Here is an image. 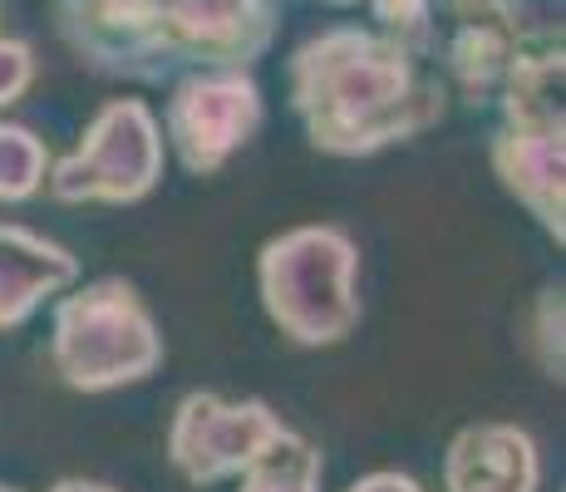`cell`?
<instances>
[{"instance_id":"6da1fadb","label":"cell","mask_w":566,"mask_h":492,"mask_svg":"<svg viewBox=\"0 0 566 492\" xmlns=\"http://www.w3.org/2000/svg\"><path fill=\"white\" fill-rule=\"evenodd\" d=\"M291 114L325 158H375L443 124V80L375 25H325L286 64Z\"/></svg>"},{"instance_id":"7a4b0ae2","label":"cell","mask_w":566,"mask_h":492,"mask_svg":"<svg viewBox=\"0 0 566 492\" xmlns=\"http://www.w3.org/2000/svg\"><path fill=\"white\" fill-rule=\"evenodd\" d=\"M256 291L266 321L291 345L331 349L350 341L365 321L360 247L335 222L276 232L256 257Z\"/></svg>"},{"instance_id":"3957f363","label":"cell","mask_w":566,"mask_h":492,"mask_svg":"<svg viewBox=\"0 0 566 492\" xmlns=\"http://www.w3.org/2000/svg\"><path fill=\"white\" fill-rule=\"evenodd\" d=\"M168 359L158 315L124 276L70 286L50 315V365L64 389L114 394L154 379Z\"/></svg>"},{"instance_id":"277c9868","label":"cell","mask_w":566,"mask_h":492,"mask_svg":"<svg viewBox=\"0 0 566 492\" xmlns=\"http://www.w3.org/2000/svg\"><path fill=\"white\" fill-rule=\"evenodd\" d=\"M168 168L163 124L148 98H108L64 158H50L45 192L64 207H134Z\"/></svg>"},{"instance_id":"5b68a950","label":"cell","mask_w":566,"mask_h":492,"mask_svg":"<svg viewBox=\"0 0 566 492\" xmlns=\"http://www.w3.org/2000/svg\"><path fill=\"white\" fill-rule=\"evenodd\" d=\"M291 423L266 399H227L212 389H192L178 399L168 423V463L188 488H217L242 478L252 463L291 439Z\"/></svg>"},{"instance_id":"8992f818","label":"cell","mask_w":566,"mask_h":492,"mask_svg":"<svg viewBox=\"0 0 566 492\" xmlns=\"http://www.w3.org/2000/svg\"><path fill=\"white\" fill-rule=\"evenodd\" d=\"M542 35L547 30L527 20V0H433L423 64L468 108H483L497 98L517 54Z\"/></svg>"},{"instance_id":"52a82bcc","label":"cell","mask_w":566,"mask_h":492,"mask_svg":"<svg viewBox=\"0 0 566 492\" xmlns=\"http://www.w3.org/2000/svg\"><path fill=\"white\" fill-rule=\"evenodd\" d=\"M266 98L252 70H188L163 104V144L178 153L182 172L212 178L256 138Z\"/></svg>"},{"instance_id":"ba28073f","label":"cell","mask_w":566,"mask_h":492,"mask_svg":"<svg viewBox=\"0 0 566 492\" xmlns=\"http://www.w3.org/2000/svg\"><path fill=\"white\" fill-rule=\"evenodd\" d=\"M163 6L168 0H54V30L84 70L158 84Z\"/></svg>"},{"instance_id":"9c48e42d","label":"cell","mask_w":566,"mask_h":492,"mask_svg":"<svg viewBox=\"0 0 566 492\" xmlns=\"http://www.w3.org/2000/svg\"><path fill=\"white\" fill-rule=\"evenodd\" d=\"M488 163L507 197L527 207V217L566 242V128H517L497 124L488 138Z\"/></svg>"},{"instance_id":"30bf717a","label":"cell","mask_w":566,"mask_h":492,"mask_svg":"<svg viewBox=\"0 0 566 492\" xmlns=\"http://www.w3.org/2000/svg\"><path fill=\"white\" fill-rule=\"evenodd\" d=\"M542 448L522 423H463L443 448V492H537Z\"/></svg>"},{"instance_id":"8fae6325","label":"cell","mask_w":566,"mask_h":492,"mask_svg":"<svg viewBox=\"0 0 566 492\" xmlns=\"http://www.w3.org/2000/svg\"><path fill=\"white\" fill-rule=\"evenodd\" d=\"M80 286V257L64 242L20 222H0V335L20 331L45 301Z\"/></svg>"},{"instance_id":"7c38bea8","label":"cell","mask_w":566,"mask_h":492,"mask_svg":"<svg viewBox=\"0 0 566 492\" xmlns=\"http://www.w3.org/2000/svg\"><path fill=\"white\" fill-rule=\"evenodd\" d=\"M562 84H566V54H562V30L557 35L532 40L507 70L503 90H497V114L503 124L517 128H566L562 118Z\"/></svg>"},{"instance_id":"4fadbf2b","label":"cell","mask_w":566,"mask_h":492,"mask_svg":"<svg viewBox=\"0 0 566 492\" xmlns=\"http://www.w3.org/2000/svg\"><path fill=\"white\" fill-rule=\"evenodd\" d=\"M517 335H522V355L537 365V375L562 385L566 379V291L542 286L532 295V305L517 321Z\"/></svg>"},{"instance_id":"5bb4252c","label":"cell","mask_w":566,"mask_h":492,"mask_svg":"<svg viewBox=\"0 0 566 492\" xmlns=\"http://www.w3.org/2000/svg\"><path fill=\"white\" fill-rule=\"evenodd\" d=\"M50 178V148L30 124L0 118V202L20 207L45 192Z\"/></svg>"},{"instance_id":"9a60e30c","label":"cell","mask_w":566,"mask_h":492,"mask_svg":"<svg viewBox=\"0 0 566 492\" xmlns=\"http://www.w3.org/2000/svg\"><path fill=\"white\" fill-rule=\"evenodd\" d=\"M325 483V458L306 433H291L281 448H271L261 463L242 473L237 492H321Z\"/></svg>"},{"instance_id":"2e32d148","label":"cell","mask_w":566,"mask_h":492,"mask_svg":"<svg viewBox=\"0 0 566 492\" xmlns=\"http://www.w3.org/2000/svg\"><path fill=\"white\" fill-rule=\"evenodd\" d=\"M375 30L389 35L395 45H405L409 54H429V30H433V0H365Z\"/></svg>"},{"instance_id":"e0dca14e","label":"cell","mask_w":566,"mask_h":492,"mask_svg":"<svg viewBox=\"0 0 566 492\" xmlns=\"http://www.w3.org/2000/svg\"><path fill=\"white\" fill-rule=\"evenodd\" d=\"M40 74V60H35V45L20 35H0V108H10L15 98L30 94Z\"/></svg>"},{"instance_id":"ac0fdd59","label":"cell","mask_w":566,"mask_h":492,"mask_svg":"<svg viewBox=\"0 0 566 492\" xmlns=\"http://www.w3.org/2000/svg\"><path fill=\"white\" fill-rule=\"evenodd\" d=\"M345 492H429V488H423L413 473H399V468H375V473L355 478Z\"/></svg>"},{"instance_id":"d6986e66","label":"cell","mask_w":566,"mask_h":492,"mask_svg":"<svg viewBox=\"0 0 566 492\" xmlns=\"http://www.w3.org/2000/svg\"><path fill=\"white\" fill-rule=\"evenodd\" d=\"M50 492H118L114 483H99V478H60Z\"/></svg>"},{"instance_id":"ffe728a7","label":"cell","mask_w":566,"mask_h":492,"mask_svg":"<svg viewBox=\"0 0 566 492\" xmlns=\"http://www.w3.org/2000/svg\"><path fill=\"white\" fill-rule=\"evenodd\" d=\"M321 6H335V10H350V6H360V0H321Z\"/></svg>"},{"instance_id":"44dd1931","label":"cell","mask_w":566,"mask_h":492,"mask_svg":"<svg viewBox=\"0 0 566 492\" xmlns=\"http://www.w3.org/2000/svg\"><path fill=\"white\" fill-rule=\"evenodd\" d=\"M0 25H6V0H0ZM0 35H6V30H0Z\"/></svg>"},{"instance_id":"7402d4cb","label":"cell","mask_w":566,"mask_h":492,"mask_svg":"<svg viewBox=\"0 0 566 492\" xmlns=\"http://www.w3.org/2000/svg\"><path fill=\"white\" fill-rule=\"evenodd\" d=\"M0 492H20V488H10V483H0Z\"/></svg>"}]
</instances>
